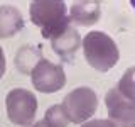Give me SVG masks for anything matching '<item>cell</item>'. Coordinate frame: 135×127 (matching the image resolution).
Segmentation results:
<instances>
[{
	"label": "cell",
	"instance_id": "6da1fadb",
	"mask_svg": "<svg viewBox=\"0 0 135 127\" xmlns=\"http://www.w3.org/2000/svg\"><path fill=\"white\" fill-rule=\"evenodd\" d=\"M31 20L41 27L46 39H54L71 25L64 2H32Z\"/></svg>",
	"mask_w": 135,
	"mask_h": 127
},
{
	"label": "cell",
	"instance_id": "7a4b0ae2",
	"mask_svg": "<svg viewBox=\"0 0 135 127\" xmlns=\"http://www.w3.org/2000/svg\"><path fill=\"white\" fill-rule=\"evenodd\" d=\"M83 53L91 68L98 71H108L118 63L120 53L115 41L101 31L88 32L83 39Z\"/></svg>",
	"mask_w": 135,
	"mask_h": 127
},
{
	"label": "cell",
	"instance_id": "3957f363",
	"mask_svg": "<svg viewBox=\"0 0 135 127\" xmlns=\"http://www.w3.org/2000/svg\"><path fill=\"white\" fill-rule=\"evenodd\" d=\"M61 107L68 120L74 122V124H81L95 115L96 108H98V97L91 88L79 87L69 92L62 98Z\"/></svg>",
	"mask_w": 135,
	"mask_h": 127
},
{
	"label": "cell",
	"instance_id": "277c9868",
	"mask_svg": "<svg viewBox=\"0 0 135 127\" xmlns=\"http://www.w3.org/2000/svg\"><path fill=\"white\" fill-rule=\"evenodd\" d=\"M7 115L12 124L20 127L32 125L37 112V98L32 92L25 88H14L7 93L5 98Z\"/></svg>",
	"mask_w": 135,
	"mask_h": 127
},
{
	"label": "cell",
	"instance_id": "5b68a950",
	"mask_svg": "<svg viewBox=\"0 0 135 127\" xmlns=\"http://www.w3.org/2000/svg\"><path fill=\"white\" fill-rule=\"evenodd\" d=\"M31 78L34 88L42 93H54L61 90L66 83V75L62 66L54 65L44 58H41L34 65V68L31 70Z\"/></svg>",
	"mask_w": 135,
	"mask_h": 127
},
{
	"label": "cell",
	"instance_id": "8992f818",
	"mask_svg": "<svg viewBox=\"0 0 135 127\" xmlns=\"http://www.w3.org/2000/svg\"><path fill=\"white\" fill-rule=\"evenodd\" d=\"M105 105L110 120L120 127H135V102L125 98L115 88H110L105 95Z\"/></svg>",
	"mask_w": 135,
	"mask_h": 127
},
{
	"label": "cell",
	"instance_id": "52a82bcc",
	"mask_svg": "<svg viewBox=\"0 0 135 127\" xmlns=\"http://www.w3.org/2000/svg\"><path fill=\"white\" fill-rule=\"evenodd\" d=\"M79 44H81V37H79L78 31L69 25L66 31H62L59 36H56L54 39H51V46L56 51L61 58H71L73 54L78 51Z\"/></svg>",
	"mask_w": 135,
	"mask_h": 127
},
{
	"label": "cell",
	"instance_id": "ba28073f",
	"mask_svg": "<svg viewBox=\"0 0 135 127\" xmlns=\"http://www.w3.org/2000/svg\"><path fill=\"white\" fill-rule=\"evenodd\" d=\"M101 7L100 2H74L71 5L69 20L79 25H91L100 19Z\"/></svg>",
	"mask_w": 135,
	"mask_h": 127
},
{
	"label": "cell",
	"instance_id": "9c48e42d",
	"mask_svg": "<svg viewBox=\"0 0 135 127\" xmlns=\"http://www.w3.org/2000/svg\"><path fill=\"white\" fill-rule=\"evenodd\" d=\"M24 27V19L19 8L10 5L0 7V37H12Z\"/></svg>",
	"mask_w": 135,
	"mask_h": 127
},
{
	"label": "cell",
	"instance_id": "30bf717a",
	"mask_svg": "<svg viewBox=\"0 0 135 127\" xmlns=\"http://www.w3.org/2000/svg\"><path fill=\"white\" fill-rule=\"evenodd\" d=\"M117 90L125 97V98L135 102V66L128 68L123 73L122 80L117 85Z\"/></svg>",
	"mask_w": 135,
	"mask_h": 127
},
{
	"label": "cell",
	"instance_id": "8fae6325",
	"mask_svg": "<svg viewBox=\"0 0 135 127\" xmlns=\"http://www.w3.org/2000/svg\"><path fill=\"white\" fill-rule=\"evenodd\" d=\"M44 120H46V124H47L49 127H66L68 122H69L68 117H66V114L62 112L61 103L52 105V107H49L47 110H46Z\"/></svg>",
	"mask_w": 135,
	"mask_h": 127
},
{
	"label": "cell",
	"instance_id": "7c38bea8",
	"mask_svg": "<svg viewBox=\"0 0 135 127\" xmlns=\"http://www.w3.org/2000/svg\"><path fill=\"white\" fill-rule=\"evenodd\" d=\"M81 127H117L112 120H107V119H95V120L84 122Z\"/></svg>",
	"mask_w": 135,
	"mask_h": 127
},
{
	"label": "cell",
	"instance_id": "4fadbf2b",
	"mask_svg": "<svg viewBox=\"0 0 135 127\" xmlns=\"http://www.w3.org/2000/svg\"><path fill=\"white\" fill-rule=\"evenodd\" d=\"M5 73V54H3V49L0 48V78Z\"/></svg>",
	"mask_w": 135,
	"mask_h": 127
},
{
	"label": "cell",
	"instance_id": "5bb4252c",
	"mask_svg": "<svg viewBox=\"0 0 135 127\" xmlns=\"http://www.w3.org/2000/svg\"><path fill=\"white\" fill-rule=\"evenodd\" d=\"M31 127H49V125L46 124V120L42 119V120H39V122H34V124H32Z\"/></svg>",
	"mask_w": 135,
	"mask_h": 127
}]
</instances>
